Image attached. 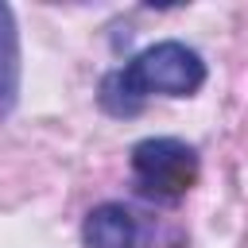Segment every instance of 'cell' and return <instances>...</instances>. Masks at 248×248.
I'll return each mask as SVG.
<instances>
[{"mask_svg":"<svg viewBox=\"0 0 248 248\" xmlns=\"http://www.w3.org/2000/svg\"><path fill=\"white\" fill-rule=\"evenodd\" d=\"M202 85H205V58L182 39H159L101 78L97 105L108 116L128 120L143 112L151 97H194Z\"/></svg>","mask_w":248,"mask_h":248,"instance_id":"6da1fadb","label":"cell"},{"mask_svg":"<svg viewBox=\"0 0 248 248\" xmlns=\"http://www.w3.org/2000/svg\"><path fill=\"white\" fill-rule=\"evenodd\" d=\"M202 159L178 136H147L132 147V182L151 202H178L198 186Z\"/></svg>","mask_w":248,"mask_h":248,"instance_id":"7a4b0ae2","label":"cell"},{"mask_svg":"<svg viewBox=\"0 0 248 248\" xmlns=\"http://www.w3.org/2000/svg\"><path fill=\"white\" fill-rule=\"evenodd\" d=\"M81 244L85 248H143V225L132 205L101 202L81 221Z\"/></svg>","mask_w":248,"mask_h":248,"instance_id":"3957f363","label":"cell"},{"mask_svg":"<svg viewBox=\"0 0 248 248\" xmlns=\"http://www.w3.org/2000/svg\"><path fill=\"white\" fill-rule=\"evenodd\" d=\"M19 27H16V12L8 4H0V120L16 108L19 101Z\"/></svg>","mask_w":248,"mask_h":248,"instance_id":"277c9868","label":"cell"}]
</instances>
